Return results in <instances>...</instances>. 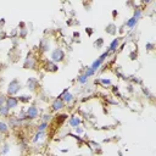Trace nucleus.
Here are the masks:
<instances>
[{
    "label": "nucleus",
    "mask_w": 156,
    "mask_h": 156,
    "mask_svg": "<svg viewBox=\"0 0 156 156\" xmlns=\"http://www.w3.org/2000/svg\"><path fill=\"white\" fill-rule=\"evenodd\" d=\"M6 107L9 108H15V107H17V105H18V99L17 98H15V97H10V98H6Z\"/></svg>",
    "instance_id": "423d86ee"
},
{
    "label": "nucleus",
    "mask_w": 156,
    "mask_h": 156,
    "mask_svg": "<svg viewBox=\"0 0 156 156\" xmlns=\"http://www.w3.org/2000/svg\"><path fill=\"white\" fill-rule=\"evenodd\" d=\"M153 48H154V44H151V43H148L146 44V49L148 50H153Z\"/></svg>",
    "instance_id": "7c9ffc66"
},
{
    "label": "nucleus",
    "mask_w": 156,
    "mask_h": 156,
    "mask_svg": "<svg viewBox=\"0 0 156 156\" xmlns=\"http://www.w3.org/2000/svg\"><path fill=\"white\" fill-rule=\"evenodd\" d=\"M78 82L80 83V84H85L87 82H88V77L85 76V74L83 73V74H80V76H78Z\"/></svg>",
    "instance_id": "dca6fc26"
},
{
    "label": "nucleus",
    "mask_w": 156,
    "mask_h": 156,
    "mask_svg": "<svg viewBox=\"0 0 156 156\" xmlns=\"http://www.w3.org/2000/svg\"><path fill=\"white\" fill-rule=\"evenodd\" d=\"M5 103H6V98L3 95V94H0V106H3Z\"/></svg>",
    "instance_id": "bb28decb"
},
{
    "label": "nucleus",
    "mask_w": 156,
    "mask_h": 156,
    "mask_svg": "<svg viewBox=\"0 0 156 156\" xmlns=\"http://www.w3.org/2000/svg\"><path fill=\"white\" fill-rule=\"evenodd\" d=\"M9 131V126L5 123V122L3 121H0V134H3V133H6Z\"/></svg>",
    "instance_id": "4468645a"
},
{
    "label": "nucleus",
    "mask_w": 156,
    "mask_h": 156,
    "mask_svg": "<svg viewBox=\"0 0 156 156\" xmlns=\"http://www.w3.org/2000/svg\"><path fill=\"white\" fill-rule=\"evenodd\" d=\"M20 90H21V83H20V80L18 79H12L9 83L8 93L10 94V95H15V94H17Z\"/></svg>",
    "instance_id": "f257e3e1"
},
{
    "label": "nucleus",
    "mask_w": 156,
    "mask_h": 156,
    "mask_svg": "<svg viewBox=\"0 0 156 156\" xmlns=\"http://www.w3.org/2000/svg\"><path fill=\"white\" fill-rule=\"evenodd\" d=\"M137 22H138L137 20H135V18H133V17H132V18H129V20H128V21H127V23H126V24H127V27H129V28H133V27H134L135 24H137Z\"/></svg>",
    "instance_id": "2eb2a0df"
},
{
    "label": "nucleus",
    "mask_w": 156,
    "mask_h": 156,
    "mask_svg": "<svg viewBox=\"0 0 156 156\" xmlns=\"http://www.w3.org/2000/svg\"><path fill=\"white\" fill-rule=\"evenodd\" d=\"M43 122H48V121H50L51 120V115L50 113H45V115H43Z\"/></svg>",
    "instance_id": "a878e982"
},
{
    "label": "nucleus",
    "mask_w": 156,
    "mask_h": 156,
    "mask_svg": "<svg viewBox=\"0 0 156 156\" xmlns=\"http://www.w3.org/2000/svg\"><path fill=\"white\" fill-rule=\"evenodd\" d=\"M39 48H40V50L44 51V52H45V51H49V50H50V42H49V39L44 38V39L40 40Z\"/></svg>",
    "instance_id": "0eeeda50"
},
{
    "label": "nucleus",
    "mask_w": 156,
    "mask_h": 156,
    "mask_svg": "<svg viewBox=\"0 0 156 156\" xmlns=\"http://www.w3.org/2000/svg\"><path fill=\"white\" fill-rule=\"evenodd\" d=\"M26 116L28 117V118H37L39 116V110L36 107V106H29V107H27V110H26Z\"/></svg>",
    "instance_id": "20e7f679"
},
{
    "label": "nucleus",
    "mask_w": 156,
    "mask_h": 156,
    "mask_svg": "<svg viewBox=\"0 0 156 156\" xmlns=\"http://www.w3.org/2000/svg\"><path fill=\"white\" fill-rule=\"evenodd\" d=\"M48 127V122H42L40 125H38V132H44Z\"/></svg>",
    "instance_id": "412c9836"
},
{
    "label": "nucleus",
    "mask_w": 156,
    "mask_h": 156,
    "mask_svg": "<svg viewBox=\"0 0 156 156\" xmlns=\"http://www.w3.org/2000/svg\"><path fill=\"white\" fill-rule=\"evenodd\" d=\"M116 32H117V27L116 24H113V23H110V24H107L106 26V33H108V34H116Z\"/></svg>",
    "instance_id": "9b49d317"
},
{
    "label": "nucleus",
    "mask_w": 156,
    "mask_h": 156,
    "mask_svg": "<svg viewBox=\"0 0 156 156\" xmlns=\"http://www.w3.org/2000/svg\"><path fill=\"white\" fill-rule=\"evenodd\" d=\"M108 52H110V51H105L104 54H103V55H101V56H99V59L98 60H95V61H94V62H93V65H92V69L94 70V71H97L98 69H100V66L101 65H103V62H104V61H105V57H107L108 56Z\"/></svg>",
    "instance_id": "7ed1b4c3"
},
{
    "label": "nucleus",
    "mask_w": 156,
    "mask_h": 156,
    "mask_svg": "<svg viewBox=\"0 0 156 156\" xmlns=\"http://www.w3.org/2000/svg\"><path fill=\"white\" fill-rule=\"evenodd\" d=\"M45 70L49 71V72H56L59 70V67L55 62H52V61H48V62L45 64Z\"/></svg>",
    "instance_id": "1a4fd4ad"
},
{
    "label": "nucleus",
    "mask_w": 156,
    "mask_h": 156,
    "mask_svg": "<svg viewBox=\"0 0 156 156\" xmlns=\"http://www.w3.org/2000/svg\"><path fill=\"white\" fill-rule=\"evenodd\" d=\"M143 92H144V94H145V95H146V97H149V98H150V97H151V94H150V92H149L148 89H145V88H143Z\"/></svg>",
    "instance_id": "c85d7f7f"
},
{
    "label": "nucleus",
    "mask_w": 156,
    "mask_h": 156,
    "mask_svg": "<svg viewBox=\"0 0 156 156\" xmlns=\"http://www.w3.org/2000/svg\"><path fill=\"white\" fill-rule=\"evenodd\" d=\"M64 106H65V103L62 101V99H61V98H56L55 100L52 101V104H51V108H52L54 111H59Z\"/></svg>",
    "instance_id": "39448f33"
},
{
    "label": "nucleus",
    "mask_w": 156,
    "mask_h": 156,
    "mask_svg": "<svg viewBox=\"0 0 156 156\" xmlns=\"http://www.w3.org/2000/svg\"><path fill=\"white\" fill-rule=\"evenodd\" d=\"M21 27H22V28L20 29L18 36L21 37V38H26V36H27V29L24 28V23H21Z\"/></svg>",
    "instance_id": "a211bd4d"
},
{
    "label": "nucleus",
    "mask_w": 156,
    "mask_h": 156,
    "mask_svg": "<svg viewBox=\"0 0 156 156\" xmlns=\"http://www.w3.org/2000/svg\"><path fill=\"white\" fill-rule=\"evenodd\" d=\"M94 73H95V71H94V70L92 69V67H88V69H87V71L84 72V74H85V76H87L88 78H89L90 76H93Z\"/></svg>",
    "instance_id": "b1692460"
},
{
    "label": "nucleus",
    "mask_w": 156,
    "mask_h": 156,
    "mask_svg": "<svg viewBox=\"0 0 156 156\" xmlns=\"http://www.w3.org/2000/svg\"><path fill=\"white\" fill-rule=\"evenodd\" d=\"M8 113H9V108L6 107V105L0 106V115L1 116H8Z\"/></svg>",
    "instance_id": "6ab92c4d"
},
{
    "label": "nucleus",
    "mask_w": 156,
    "mask_h": 156,
    "mask_svg": "<svg viewBox=\"0 0 156 156\" xmlns=\"http://www.w3.org/2000/svg\"><path fill=\"white\" fill-rule=\"evenodd\" d=\"M76 133H77V134H82V133H83V129H82L80 127H76Z\"/></svg>",
    "instance_id": "c756f323"
},
{
    "label": "nucleus",
    "mask_w": 156,
    "mask_h": 156,
    "mask_svg": "<svg viewBox=\"0 0 156 156\" xmlns=\"http://www.w3.org/2000/svg\"><path fill=\"white\" fill-rule=\"evenodd\" d=\"M99 82L101 84H104V85H110L111 84V79H108V78H100Z\"/></svg>",
    "instance_id": "393cba45"
},
{
    "label": "nucleus",
    "mask_w": 156,
    "mask_h": 156,
    "mask_svg": "<svg viewBox=\"0 0 156 156\" xmlns=\"http://www.w3.org/2000/svg\"><path fill=\"white\" fill-rule=\"evenodd\" d=\"M140 16H141V10L140 9H135L134 10V13H133V18H135L138 21Z\"/></svg>",
    "instance_id": "4be33fe9"
},
{
    "label": "nucleus",
    "mask_w": 156,
    "mask_h": 156,
    "mask_svg": "<svg viewBox=\"0 0 156 156\" xmlns=\"http://www.w3.org/2000/svg\"><path fill=\"white\" fill-rule=\"evenodd\" d=\"M120 44V39H113L111 44H110V48H108V51H115L117 49V46Z\"/></svg>",
    "instance_id": "ddd939ff"
},
{
    "label": "nucleus",
    "mask_w": 156,
    "mask_h": 156,
    "mask_svg": "<svg viewBox=\"0 0 156 156\" xmlns=\"http://www.w3.org/2000/svg\"><path fill=\"white\" fill-rule=\"evenodd\" d=\"M9 149H10V146H9L8 144H5V145H4V148H3V154H8Z\"/></svg>",
    "instance_id": "cd10ccee"
},
{
    "label": "nucleus",
    "mask_w": 156,
    "mask_h": 156,
    "mask_svg": "<svg viewBox=\"0 0 156 156\" xmlns=\"http://www.w3.org/2000/svg\"><path fill=\"white\" fill-rule=\"evenodd\" d=\"M32 99L31 95H22V97H18V101H22V103H29Z\"/></svg>",
    "instance_id": "aec40b11"
},
{
    "label": "nucleus",
    "mask_w": 156,
    "mask_h": 156,
    "mask_svg": "<svg viewBox=\"0 0 156 156\" xmlns=\"http://www.w3.org/2000/svg\"><path fill=\"white\" fill-rule=\"evenodd\" d=\"M60 98L62 99L64 103H67V104L72 103V100H73V95H72V94L69 92V89H66V90L62 93V95H61Z\"/></svg>",
    "instance_id": "6e6552de"
},
{
    "label": "nucleus",
    "mask_w": 156,
    "mask_h": 156,
    "mask_svg": "<svg viewBox=\"0 0 156 156\" xmlns=\"http://www.w3.org/2000/svg\"><path fill=\"white\" fill-rule=\"evenodd\" d=\"M65 59V52L62 49H54L52 52H51V61L52 62H61Z\"/></svg>",
    "instance_id": "f03ea898"
},
{
    "label": "nucleus",
    "mask_w": 156,
    "mask_h": 156,
    "mask_svg": "<svg viewBox=\"0 0 156 156\" xmlns=\"http://www.w3.org/2000/svg\"><path fill=\"white\" fill-rule=\"evenodd\" d=\"M103 44H104V39H103V38H99V39L97 40V42L94 43V46L99 49V48H101V46H103Z\"/></svg>",
    "instance_id": "5701e85b"
},
{
    "label": "nucleus",
    "mask_w": 156,
    "mask_h": 156,
    "mask_svg": "<svg viewBox=\"0 0 156 156\" xmlns=\"http://www.w3.org/2000/svg\"><path fill=\"white\" fill-rule=\"evenodd\" d=\"M44 135H45L44 132H37L36 135H34V138H33V141H34V143H37V141H38L39 139H42V138L44 137Z\"/></svg>",
    "instance_id": "f3484780"
},
{
    "label": "nucleus",
    "mask_w": 156,
    "mask_h": 156,
    "mask_svg": "<svg viewBox=\"0 0 156 156\" xmlns=\"http://www.w3.org/2000/svg\"><path fill=\"white\" fill-rule=\"evenodd\" d=\"M85 32H87L89 36H92V34H93V28H85Z\"/></svg>",
    "instance_id": "2f4dec72"
},
{
    "label": "nucleus",
    "mask_w": 156,
    "mask_h": 156,
    "mask_svg": "<svg viewBox=\"0 0 156 156\" xmlns=\"http://www.w3.org/2000/svg\"><path fill=\"white\" fill-rule=\"evenodd\" d=\"M38 85V80L36 78H28L27 80V88L31 90H36V88Z\"/></svg>",
    "instance_id": "9d476101"
},
{
    "label": "nucleus",
    "mask_w": 156,
    "mask_h": 156,
    "mask_svg": "<svg viewBox=\"0 0 156 156\" xmlns=\"http://www.w3.org/2000/svg\"><path fill=\"white\" fill-rule=\"evenodd\" d=\"M70 125L72 126V127H78L79 125H80V118L78 117V116H72L71 118H70Z\"/></svg>",
    "instance_id": "f8f14e48"
}]
</instances>
